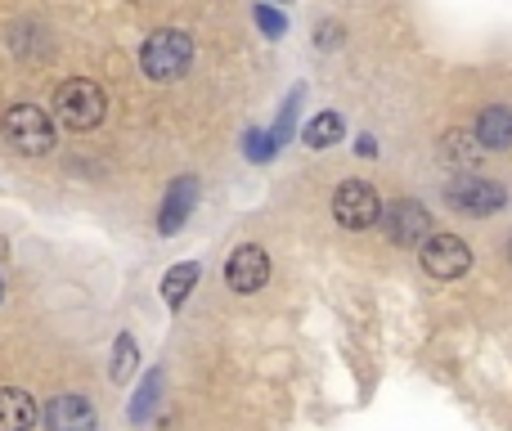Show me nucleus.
Returning <instances> with one entry per match:
<instances>
[{
  "mask_svg": "<svg viewBox=\"0 0 512 431\" xmlns=\"http://www.w3.org/2000/svg\"><path fill=\"white\" fill-rule=\"evenodd\" d=\"M54 113H59V122L68 126V131H95L108 113V95L95 81L72 77L54 90Z\"/></svg>",
  "mask_w": 512,
  "mask_h": 431,
  "instance_id": "f257e3e1",
  "label": "nucleus"
},
{
  "mask_svg": "<svg viewBox=\"0 0 512 431\" xmlns=\"http://www.w3.org/2000/svg\"><path fill=\"white\" fill-rule=\"evenodd\" d=\"M194 59V41L185 32H153L140 50V63L153 81H176Z\"/></svg>",
  "mask_w": 512,
  "mask_h": 431,
  "instance_id": "f03ea898",
  "label": "nucleus"
},
{
  "mask_svg": "<svg viewBox=\"0 0 512 431\" xmlns=\"http://www.w3.org/2000/svg\"><path fill=\"white\" fill-rule=\"evenodd\" d=\"M5 140L27 158H41L54 149V122L32 104H14L5 113Z\"/></svg>",
  "mask_w": 512,
  "mask_h": 431,
  "instance_id": "7ed1b4c3",
  "label": "nucleus"
},
{
  "mask_svg": "<svg viewBox=\"0 0 512 431\" xmlns=\"http://www.w3.org/2000/svg\"><path fill=\"white\" fill-rule=\"evenodd\" d=\"M445 203L463 216H495L499 207L508 203V189L495 185V180H486V176H459V180H450V189H445Z\"/></svg>",
  "mask_w": 512,
  "mask_h": 431,
  "instance_id": "20e7f679",
  "label": "nucleus"
},
{
  "mask_svg": "<svg viewBox=\"0 0 512 431\" xmlns=\"http://www.w3.org/2000/svg\"><path fill=\"white\" fill-rule=\"evenodd\" d=\"M333 216H337V225H346V229H369L382 220V198L373 194L364 180H346L333 194Z\"/></svg>",
  "mask_w": 512,
  "mask_h": 431,
  "instance_id": "39448f33",
  "label": "nucleus"
},
{
  "mask_svg": "<svg viewBox=\"0 0 512 431\" xmlns=\"http://www.w3.org/2000/svg\"><path fill=\"white\" fill-rule=\"evenodd\" d=\"M423 270L432 274V279H459V274H468V265H472V247L463 243L459 234H432L423 243Z\"/></svg>",
  "mask_w": 512,
  "mask_h": 431,
  "instance_id": "423d86ee",
  "label": "nucleus"
},
{
  "mask_svg": "<svg viewBox=\"0 0 512 431\" xmlns=\"http://www.w3.org/2000/svg\"><path fill=\"white\" fill-rule=\"evenodd\" d=\"M387 234H391V243H400V247H423L427 238H432V216H427L423 203L400 198V203L387 207Z\"/></svg>",
  "mask_w": 512,
  "mask_h": 431,
  "instance_id": "0eeeda50",
  "label": "nucleus"
},
{
  "mask_svg": "<svg viewBox=\"0 0 512 431\" xmlns=\"http://www.w3.org/2000/svg\"><path fill=\"white\" fill-rule=\"evenodd\" d=\"M225 279H230L234 292H261L265 279H270V261H265V252L256 243H243L230 252V261H225Z\"/></svg>",
  "mask_w": 512,
  "mask_h": 431,
  "instance_id": "6e6552de",
  "label": "nucleus"
},
{
  "mask_svg": "<svg viewBox=\"0 0 512 431\" xmlns=\"http://www.w3.org/2000/svg\"><path fill=\"white\" fill-rule=\"evenodd\" d=\"M95 405L86 396H54L45 409V431H95Z\"/></svg>",
  "mask_w": 512,
  "mask_h": 431,
  "instance_id": "1a4fd4ad",
  "label": "nucleus"
},
{
  "mask_svg": "<svg viewBox=\"0 0 512 431\" xmlns=\"http://www.w3.org/2000/svg\"><path fill=\"white\" fill-rule=\"evenodd\" d=\"M194 203H198V180L180 176L176 185H171L167 203H162V234H176V229L189 220V212H194Z\"/></svg>",
  "mask_w": 512,
  "mask_h": 431,
  "instance_id": "9d476101",
  "label": "nucleus"
},
{
  "mask_svg": "<svg viewBox=\"0 0 512 431\" xmlns=\"http://www.w3.org/2000/svg\"><path fill=\"white\" fill-rule=\"evenodd\" d=\"M36 400L18 387H0V431H32Z\"/></svg>",
  "mask_w": 512,
  "mask_h": 431,
  "instance_id": "9b49d317",
  "label": "nucleus"
},
{
  "mask_svg": "<svg viewBox=\"0 0 512 431\" xmlns=\"http://www.w3.org/2000/svg\"><path fill=\"white\" fill-rule=\"evenodd\" d=\"M477 140L486 144V149H508L512 144V108L504 104H495V108H486V113L477 117Z\"/></svg>",
  "mask_w": 512,
  "mask_h": 431,
  "instance_id": "f8f14e48",
  "label": "nucleus"
},
{
  "mask_svg": "<svg viewBox=\"0 0 512 431\" xmlns=\"http://www.w3.org/2000/svg\"><path fill=\"white\" fill-rule=\"evenodd\" d=\"M481 153H486V144L477 140V131H450L441 140V158L450 162V167H477Z\"/></svg>",
  "mask_w": 512,
  "mask_h": 431,
  "instance_id": "ddd939ff",
  "label": "nucleus"
},
{
  "mask_svg": "<svg viewBox=\"0 0 512 431\" xmlns=\"http://www.w3.org/2000/svg\"><path fill=\"white\" fill-rule=\"evenodd\" d=\"M342 135H346V122H342V117H337V113H319L315 122H306L301 140H306L310 149H333Z\"/></svg>",
  "mask_w": 512,
  "mask_h": 431,
  "instance_id": "4468645a",
  "label": "nucleus"
},
{
  "mask_svg": "<svg viewBox=\"0 0 512 431\" xmlns=\"http://www.w3.org/2000/svg\"><path fill=\"white\" fill-rule=\"evenodd\" d=\"M194 283H198V265L194 261L167 270V279H162V297H167V306H185V297H189V288H194Z\"/></svg>",
  "mask_w": 512,
  "mask_h": 431,
  "instance_id": "2eb2a0df",
  "label": "nucleus"
},
{
  "mask_svg": "<svg viewBox=\"0 0 512 431\" xmlns=\"http://www.w3.org/2000/svg\"><path fill=\"white\" fill-rule=\"evenodd\" d=\"M158 391H162V373H149L144 391L135 396V405H131V418H135V423H144V418L153 414V405H158Z\"/></svg>",
  "mask_w": 512,
  "mask_h": 431,
  "instance_id": "dca6fc26",
  "label": "nucleus"
},
{
  "mask_svg": "<svg viewBox=\"0 0 512 431\" xmlns=\"http://www.w3.org/2000/svg\"><path fill=\"white\" fill-rule=\"evenodd\" d=\"M131 364H135V337H117V364H113V378L126 382L131 378Z\"/></svg>",
  "mask_w": 512,
  "mask_h": 431,
  "instance_id": "f3484780",
  "label": "nucleus"
},
{
  "mask_svg": "<svg viewBox=\"0 0 512 431\" xmlns=\"http://www.w3.org/2000/svg\"><path fill=\"white\" fill-rule=\"evenodd\" d=\"M270 140H274V135H261V131H252V135H248V153H252L256 162L270 158Z\"/></svg>",
  "mask_w": 512,
  "mask_h": 431,
  "instance_id": "a211bd4d",
  "label": "nucleus"
},
{
  "mask_svg": "<svg viewBox=\"0 0 512 431\" xmlns=\"http://www.w3.org/2000/svg\"><path fill=\"white\" fill-rule=\"evenodd\" d=\"M256 23H261L270 36H279V32H283V18L274 14V9H256Z\"/></svg>",
  "mask_w": 512,
  "mask_h": 431,
  "instance_id": "6ab92c4d",
  "label": "nucleus"
},
{
  "mask_svg": "<svg viewBox=\"0 0 512 431\" xmlns=\"http://www.w3.org/2000/svg\"><path fill=\"white\" fill-rule=\"evenodd\" d=\"M508 261H512V238H508Z\"/></svg>",
  "mask_w": 512,
  "mask_h": 431,
  "instance_id": "aec40b11",
  "label": "nucleus"
},
{
  "mask_svg": "<svg viewBox=\"0 0 512 431\" xmlns=\"http://www.w3.org/2000/svg\"><path fill=\"white\" fill-rule=\"evenodd\" d=\"M0 301H5V283H0Z\"/></svg>",
  "mask_w": 512,
  "mask_h": 431,
  "instance_id": "412c9836",
  "label": "nucleus"
}]
</instances>
